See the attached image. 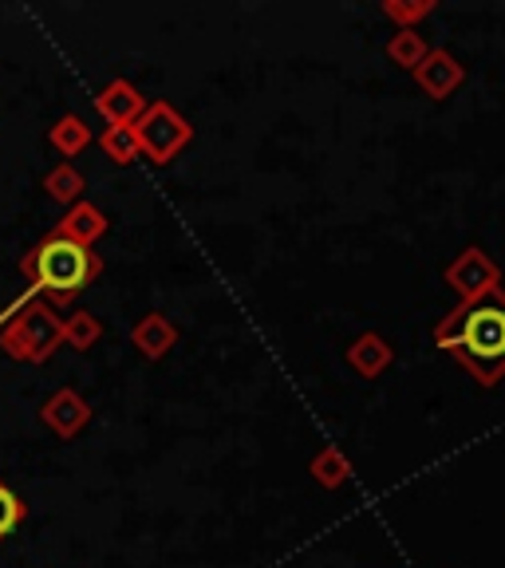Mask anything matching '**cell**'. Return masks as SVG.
Returning a JSON list of instances; mask_svg holds the SVG:
<instances>
[{
	"label": "cell",
	"mask_w": 505,
	"mask_h": 568,
	"mask_svg": "<svg viewBox=\"0 0 505 568\" xmlns=\"http://www.w3.org/2000/svg\"><path fill=\"white\" fill-rule=\"evenodd\" d=\"M387 52H391V60H395V63H407V68H418V63L426 60V44L418 40L415 32H400L395 40H391Z\"/></svg>",
	"instance_id": "4fadbf2b"
},
{
	"label": "cell",
	"mask_w": 505,
	"mask_h": 568,
	"mask_svg": "<svg viewBox=\"0 0 505 568\" xmlns=\"http://www.w3.org/2000/svg\"><path fill=\"white\" fill-rule=\"evenodd\" d=\"M99 233H103V217H99V213L91 210V205H80V210H75L68 217V222H63L60 237H68V241H75V245L88 248V241L99 237Z\"/></svg>",
	"instance_id": "30bf717a"
},
{
	"label": "cell",
	"mask_w": 505,
	"mask_h": 568,
	"mask_svg": "<svg viewBox=\"0 0 505 568\" xmlns=\"http://www.w3.org/2000/svg\"><path fill=\"white\" fill-rule=\"evenodd\" d=\"M134 134H139V146L151 154L154 162H166L170 154H174L178 146L190 139V126H186V119L174 115L170 106L159 103V106H151V111H147V119L134 126Z\"/></svg>",
	"instance_id": "3957f363"
},
{
	"label": "cell",
	"mask_w": 505,
	"mask_h": 568,
	"mask_svg": "<svg viewBox=\"0 0 505 568\" xmlns=\"http://www.w3.org/2000/svg\"><path fill=\"white\" fill-rule=\"evenodd\" d=\"M48 190H52L55 197H63V202H68V197H75L83 190V178L75 174L71 166H60V170H52V174H48Z\"/></svg>",
	"instance_id": "2e32d148"
},
{
	"label": "cell",
	"mask_w": 505,
	"mask_h": 568,
	"mask_svg": "<svg viewBox=\"0 0 505 568\" xmlns=\"http://www.w3.org/2000/svg\"><path fill=\"white\" fill-rule=\"evenodd\" d=\"M451 352H462L471 364L489 367L486 383L497 367H505V304H478L462 316L458 339H451Z\"/></svg>",
	"instance_id": "7a4b0ae2"
},
{
	"label": "cell",
	"mask_w": 505,
	"mask_h": 568,
	"mask_svg": "<svg viewBox=\"0 0 505 568\" xmlns=\"http://www.w3.org/2000/svg\"><path fill=\"white\" fill-rule=\"evenodd\" d=\"M134 344H139L147 355H162L170 344H174V328L166 324V316H147L139 328H134Z\"/></svg>",
	"instance_id": "9c48e42d"
},
{
	"label": "cell",
	"mask_w": 505,
	"mask_h": 568,
	"mask_svg": "<svg viewBox=\"0 0 505 568\" xmlns=\"http://www.w3.org/2000/svg\"><path fill=\"white\" fill-rule=\"evenodd\" d=\"M103 146L115 162H134V159H139V151H142L134 126H111V131L103 134Z\"/></svg>",
	"instance_id": "7c38bea8"
},
{
	"label": "cell",
	"mask_w": 505,
	"mask_h": 568,
	"mask_svg": "<svg viewBox=\"0 0 505 568\" xmlns=\"http://www.w3.org/2000/svg\"><path fill=\"white\" fill-rule=\"evenodd\" d=\"M446 281H451L462 296H478V293H486L489 284L497 281V268L489 265L486 257H482L478 248H471V253H466V257H462L458 265H451Z\"/></svg>",
	"instance_id": "5b68a950"
},
{
	"label": "cell",
	"mask_w": 505,
	"mask_h": 568,
	"mask_svg": "<svg viewBox=\"0 0 505 568\" xmlns=\"http://www.w3.org/2000/svg\"><path fill=\"white\" fill-rule=\"evenodd\" d=\"M28 268L36 273L40 288H52L55 296H71L99 273V261L83 245H75V241L52 237L36 248V257L28 261Z\"/></svg>",
	"instance_id": "6da1fadb"
},
{
	"label": "cell",
	"mask_w": 505,
	"mask_h": 568,
	"mask_svg": "<svg viewBox=\"0 0 505 568\" xmlns=\"http://www.w3.org/2000/svg\"><path fill=\"white\" fill-rule=\"evenodd\" d=\"M44 423H52L60 435H75V430L88 423V403H83L80 395H71V390H60L44 407Z\"/></svg>",
	"instance_id": "52a82bcc"
},
{
	"label": "cell",
	"mask_w": 505,
	"mask_h": 568,
	"mask_svg": "<svg viewBox=\"0 0 505 568\" xmlns=\"http://www.w3.org/2000/svg\"><path fill=\"white\" fill-rule=\"evenodd\" d=\"M415 75H418V83H423V88L431 91L435 99H446L462 83V68L446 52H431L415 68Z\"/></svg>",
	"instance_id": "8992f818"
},
{
	"label": "cell",
	"mask_w": 505,
	"mask_h": 568,
	"mask_svg": "<svg viewBox=\"0 0 505 568\" xmlns=\"http://www.w3.org/2000/svg\"><path fill=\"white\" fill-rule=\"evenodd\" d=\"M344 474H347V466H344V458H340L336 450H324V454H320L316 478L324 481V486H340V481H344Z\"/></svg>",
	"instance_id": "e0dca14e"
},
{
	"label": "cell",
	"mask_w": 505,
	"mask_h": 568,
	"mask_svg": "<svg viewBox=\"0 0 505 568\" xmlns=\"http://www.w3.org/2000/svg\"><path fill=\"white\" fill-rule=\"evenodd\" d=\"M20 517H24V506H20V497L12 494L9 486H0V541H4V537H9V532L17 529Z\"/></svg>",
	"instance_id": "9a60e30c"
},
{
	"label": "cell",
	"mask_w": 505,
	"mask_h": 568,
	"mask_svg": "<svg viewBox=\"0 0 505 568\" xmlns=\"http://www.w3.org/2000/svg\"><path fill=\"white\" fill-rule=\"evenodd\" d=\"M391 359V347L383 344L380 336H364L360 344L352 347V364L360 367L364 375H375V372H383V364Z\"/></svg>",
	"instance_id": "8fae6325"
},
{
	"label": "cell",
	"mask_w": 505,
	"mask_h": 568,
	"mask_svg": "<svg viewBox=\"0 0 505 568\" xmlns=\"http://www.w3.org/2000/svg\"><path fill=\"white\" fill-rule=\"evenodd\" d=\"M95 103H99V111H103V115L111 119L115 126H127L142 111V99L134 95L131 83H111V88H107L103 95L95 99Z\"/></svg>",
	"instance_id": "ba28073f"
},
{
	"label": "cell",
	"mask_w": 505,
	"mask_h": 568,
	"mask_svg": "<svg viewBox=\"0 0 505 568\" xmlns=\"http://www.w3.org/2000/svg\"><path fill=\"white\" fill-rule=\"evenodd\" d=\"M52 142L60 146L63 154H75L80 146H88V126H83L80 119H63V123L55 126Z\"/></svg>",
	"instance_id": "5bb4252c"
},
{
	"label": "cell",
	"mask_w": 505,
	"mask_h": 568,
	"mask_svg": "<svg viewBox=\"0 0 505 568\" xmlns=\"http://www.w3.org/2000/svg\"><path fill=\"white\" fill-rule=\"evenodd\" d=\"M95 324H91V320L88 316H80V320H71V324H63V336H68V339H75V344H80V347H88L91 344V339H95Z\"/></svg>",
	"instance_id": "ac0fdd59"
},
{
	"label": "cell",
	"mask_w": 505,
	"mask_h": 568,
	"mask_svg": "<svg viewBox=\"0 0 505 568\" xmlns=\"http://www.w3.org/2000/svg\"><path fill=\"white\" fill-rule=\"evenodd\" d=\"M55 339H63V324H55L48 308H32L17 328L9 332V352L12 355H28V359H44L48 352L55 347Z\"/></svg>",
	"instance_id": "277c9868"
}]
</instances>
